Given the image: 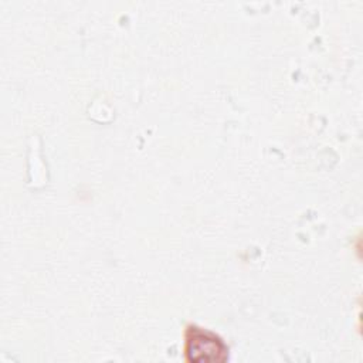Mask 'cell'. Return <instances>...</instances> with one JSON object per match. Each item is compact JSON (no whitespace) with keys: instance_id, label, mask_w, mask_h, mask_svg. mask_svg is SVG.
Wrapping results in <instances>:
<instances>
[{"instance_id":"6da1fadb","label":"cell","mask_w":363,"mask_h":363,"mask_svg":"<svg viewBox=\"0 0 363 363\" xmlns=\"http://www.w3.org/2000/svg\"><path fill=\"white\" fill-rule=\"evenodd\" d=\"M184 339V354L189 362L214 363L225 362L228 357V347L221 337L206 329L187 326Z\"/></svg>"}]
</instances>
